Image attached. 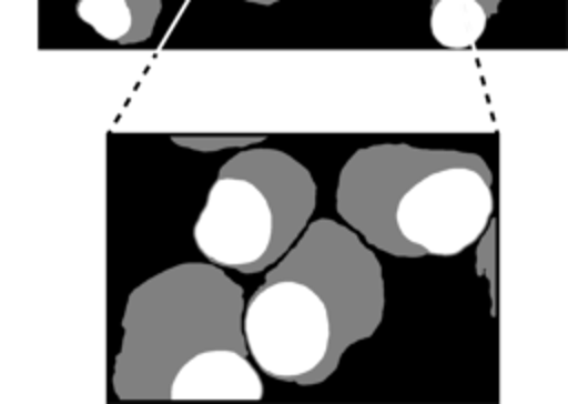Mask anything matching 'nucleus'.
Instances as JSON below:
<instances>
[{"label":"nucleus","mask_w":568,"mask_h":404,"mask_svg":"<svg viewBox=\"0 0 568 404\" xmlns=\"http://www.w3.org/2000/svg\"><path fill=\"white\" fill-rule=\"evenodd\" d=\"M475 153L419 149L404 142L373 144L355 151L339 171L335 209L371 246L382 249L388 220L404 189L446 164L466 162Z\"/></svg>","instance_id":"nucleus-5"},{"label":"nucleus","mask_w":568,"mask_h":404,"mask_svg":"<svg viewBox=\"0 0 568 404\" xmlns=\"http://www.w3.org/2000/svg\"><path fill=\"white\" fill-rule=\"evenodd\" d=\"M262 380L248 357L226 346L191 355L169 384V400H260Z\"/></svg>","instance_id":"nucleus-8"},{"label":"nucleus","mask_w":568,"mask_h":404,"mask_svg":"<svg viewBox=\"0 0 568 404\" xmlns=\"http://www.w3.org/2000/svg\"><path fill=\"white\" fill-rule=\"evenodd\" d=\"M244 2H255V4H275L277 0H244Z\"/></svg>","instance_id":"nucleus-12"},{"label":"nucleus","mask_w":568,"mask_h":404,"mask_svg":"<svg viewBox=\"0 0 568 404\" xmlns=\"http://www.w3.org/2000/svg\"><path fill=\"white\" fill-rule=\"evenodd\" d=\"M242 309V286L211 262L175 264L138 284L122 317L115 395L169 400V384L191 355L217 346L248 355Z\"/></svg>","instance_id":"nucleus-1"},{"label":"nucleus","mask_w":568,"mask_h":404,"mask_svg":"<svg viewBox=\"0 0 568 404\" xmlns=\"http://www.w3.org/2000/svg\"><path fill=\"white\" fill-rule=\"evenodd\" d=\"M242 335L255 364L273 380L320 384L335 373L326 306L302 282H264L242 309Z\"/></svg>","instance_id":"nucleus-4"},{"label":"nucleus","mask_w":568,"mask_h":404,"mask_svg":"<svg viewBox=\"0 0 568 404\" xmlns=\"http://www.w3.org/2000/svg\"><path fill=\"white\" fill-rule=\"evenodd\" d=\"M495 209L493 171L481 155L413 180L393 206L379 251L399 257L457 255L477 242Z\"/></svg>","instance_id":"nucleus-3"},{"label":"nucleus","mask_w":568,"mask_h":404,"mask_svg":"<svg viewBox=\"0 0 568 404\" xmlns=\"http://www.w3.org/2000/svg\"><path fill=\"white\" fill-rule=\"evenodd\" d=\"M273 213L264 193L237 175H217L193 226L200 253L215 266L260 273L273 266Z\"/></svg>","instance_id":"nucleus-6"},{"label":"nucleus","mask_w":568,"mask_h":404,"mask_svg":"<svg viewBox=\"0 0 568 404\" xmlns=\"http://www.w3.org/2000/svg\"><path fill=\"white\" fill-rule=\"evenodd\" d=\"M75 9L104 40L135 44L151 38L162 0H78Z\"/></svg>","instance_id":"nucleus-9"},{"label":"nucleus","mask_w":568,"mask_h":404,"mask_svg":"<svg viewBox=\"0 0 568 404\" xmlns=\"http://www.w3.org/2000/svg\"><path fill=\"white\" fill-rule=\"evenodd\" d=\"M501 0H430V33L448 49L475 44Z\"/></svg>","instance_id":"nucleus-10"},{"label":"nucleus","mask_w":568,"mask_h":404,"mask_svg":"<svg viewBox=\"0 0 568 404\" xmlns=\"http://www.w3.org/2000/svg\"><path fill=\"white\" fill-rule=\"evenodd\" d=\"M217 175L253 182L273 213V264L293 246L315 209V182L304 164L277 149H246L229 158Z\"/></svg>","instance_id":"nucleus-7"},{"label":"nucleus","mask_w":568,"mask_h":404,"mask_svg":"<svg viewBox=\"0 0 568 404\" xmlns=\"http://www.w3.org/2000/svg\"><path fill=\"white\" fill-rule=\"evenodd\" d=\"M171 140L180 147L215 151V149H224V147H242V144L260 142V140H264V135H173Z\"/></svg>","instance_id":"nucleus-11"},{"label":"nucleus","mask_w":568,"mask_h":404,"mask_svg":"<svg viewBox=\"0 0 568 404\" xmlns=\"http://www.w3.org/2000/svg\"><path fill=\"white\" fill-rule=\"evenodd\" d=\"M275 280L306 284L326 306L333 368L351 344L371 337L382 322L384 277L379 260L351 226L335 220L320 218L306 224L264 277V282Z\"/></svg>","instance_id":"nucleus-2"}]
</instances>
